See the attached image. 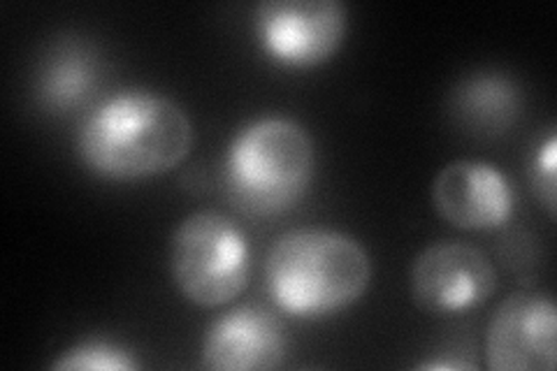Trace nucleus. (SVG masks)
<instances>
[{"label":"nucleus","instance_id":"9","mask_svg":"<svg viewBox=\"0 0 557 371\" xmlns=\"http://www.w3.org/2000/svg\"><path fill=\"white\" fill-rule=\"evenodd\" d=\"M286 327L263 305H239L209 325L200 364L212 371H268L284 364Z\"/></svg>","mask_w":557,"mask_h":371},{"label":"nucleus","instance_id":"1","mask_svg":"<svg viewBox=\"0 0 557 371\" xmlns=\"http://www.w3.org/2000/svg\"><path fill=\"white\" fill-rule=\"evenodd\" d=\"M194 149V123L149 88L100 100L77 131V156L104 182H143L177 168Z\"/></svg>","mask_w":557,"mask_h":371},{"label":"nucleus","instance_id":"6","mask_svg":"<svg viewBox=\"0 0 557 371\" xmlns=\"http://www.w3.org/2000/svg\"><path fill=\"white\" fill-rule=\"evenodd\" d=\"M409 288L418 309L434 316H458L479 309L493 297L497 272L491 258L472 244L434 242L413 258Z\"/></svg>","mask_w":557,"mask_h":371},{"label":"nucleus","instance_id":"4","mask_svg":"<svg viewBox=\"0 0 557 371\" xmlns=\"http://www.w3.org/2000/svg\"><path fill=\"white\" fill-rule=\"evenodd\" d=\"M170 272L174 286L196 307L228 305L249 284V237L223 211H194L172 233Z\"/></svg>","mask_w":557,"mask_h":371},{"label":"nucleus","instance_id":"13","mask_svg":"<svg viewBox=\"0 0 557 371\" xmlns=\"http://www.w3.org/2000/svg\"><path fill=\"white\" fill-rule=\"evenodd\" d=\"M557 137L550 133L544 145H539L532 161V186L539 202L546 207L550 217H555V196H557Z\"/></svg>","mask_w":557,"mask_h":371},{"label":"nucleus","instance_id":"3","mask_svg":"<svg viewBox=\"0 0 557 371\" xmlns=\"http://www.w3.org/2000/svg\"><path fill=\"white\" fill-rule=\"evenodd\" d=\"M317 174V149L302 123L260 116L235 133L223 158L231 198L251 217H276L298 205Z\"/></svg>","mask_w":557,"mask_h":371},{"label":"nucleus","instance_id":"2","mask_svg":"<svg viewBox=\"0 0 557 371\" xmlns=\"http://www.w3.org/2000/svg\"><path fill=\"white\" fill-rule=\"evenodd\" d=\"M372 281L362 244L333 227L286 230L270 246L265 286L272 302L298 318H323L360 302Z\"/></svg>","mask_w":557,"mask_h":371},{"label":"nucleus","instance_id":"5","mask_svg":"<svg viewBox=\"0 0 557 371\" xmlns=\"http://www.w3.org/2000/svg\"><path fill=\"white\" fill-rule=\"evenodd\" d=\"M260 49L276 65L311 70L344 45L348 14L339 0H265L253 14Z\"/></svg>","mask_w":557,"mask_h":371},{"label":"nucleus","instance_id":"10","mask_svg":"<svg viewBox=\"0 0 557 371\" xmlns=\"http://www.w3.org/2000/svg\"><path fill=\"white\" fill-rule=\"evenodd\" d=\"M96 84V61L77 45H65L45 65L40 96L54 110L77 108Z\"/></svg>","mask_w":557,"mask_h":371},{"label":"nucleus","instance_id":"11","mask_svg":"<svg viewBox=\"0 0 557 371\" xmlns=\"http://www.w3.org/2000/svg\"><path fill=\"white\" fill-rule=\"evenodd\" d=\"M458 112L476 128H504L518 112V91L504 77H476L462 84Z\"/></svg>","mask_w":557,"mask_h":371},{"label":"nucleus","instance_id":"8","mask_svg":"<svg viewBox=\"0 0 557 371\" xmlns=\"http://www.w3.org/2000/svg\"><path fill=\"white\" fill-rule=\"evenodd\" d=\"M432 205L453 227L481 233L511 221L516 196L509 176L497 165L462 158L434 176Z\"/></svg>","mask_w":557,"mask_h":371},{"label":"nucleus","instance_id":"12","mask_svg":"<svg viewBox=\"0 0 557 371\" xmlns=\"http://www.w3.org/2000/svg\"><path fill=\"white\" fill-rule=\"evenodd\" d=\"M57 371H135L139 369L133 350L119 342L102 337L84 339L65 348L59 360L51 362Z\"/></svg>","mask_w":557,"mask_h":371},{"label":"nucleus","instance_id":"7","mask_svg":"<svg viewBox=\"0 0 557 371\" xmlns=\"http://www.w3.org/2000/svg\"><path fill=\"white\" fill-rule=\"evenodd\" d=\"M485 360L493 371H553L557 360L553 297L518 290L504 299L485 332Z\"/></svg>","mask_w":557,"mask_h":371},{"label":"nucleus","instance_id":"14","mask_svg":"<svg viewBox=\"0 0 557 371\" xmlns=\"http://www.w3.org/2000/svg\"><path fill=\"white\" fill-rule=\"evenodd\" d=\"M416 369H428V371H432V369H440V371L453 369V371H462V369H476V364L474 362H467V360H444V358H437V360L418 362Z\"/></svg>","mask_w":557,"mask_h":371}]
</instances>
